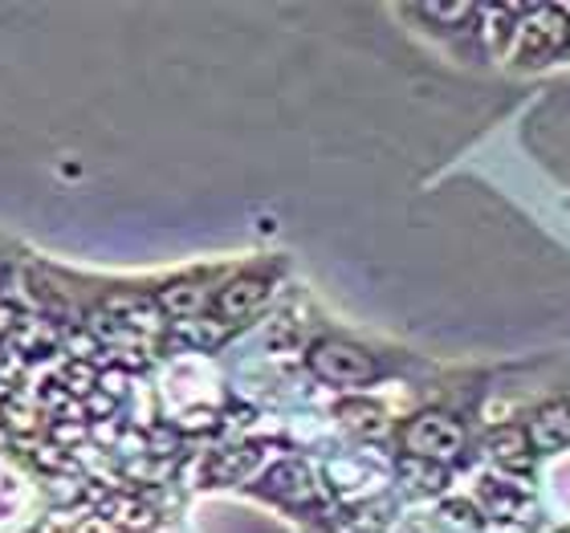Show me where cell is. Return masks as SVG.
Segmentation results:
<instances>
[{"mask_svg": "<svg viewBox=\"0 0 570 533\" xmlns=\"http://www.w3.org/2000/svg\"><path fill=\"white\" fill-rule=\"evenodd\" d=\"M525 21L518 24V41H513V61L518 66H547L570 46V17L567 9L554 4H534L522 12Z\"/></svg>", "mask_w": 570, "mask_h": 533, "instance_id": "obj_1", "label": "cell"}, {"mask_svg": "<svg viewBox=\"0 0 570 533\" xmlns=\"http://www.w3.org/2000/svg\"><path fill=\"white\" fill-rule=\"evenodd\" d=\"M309 371L322 383H338V387H363L380 375V363L371 351L346 343V338H322L309 346Z\"/></svg>", "mask_w": 570, "mask_h": 533, "instance_id": "obj_2", "label": "cell"}, {"mask_svg": "<svg viewBox=\"0 0 570 533\" xmlns=\"http://www.w3.org/2000/svg\"><path fill=\"white\" fill-rule=\"evenodd\" d=\"M464 448V427L444 412H420L404 424V452L424 461H456Z\"/></svg>", "mask_w": 570, "mask_h": 533, "instance_id": "obj_3", "label": "cell"}, {"mask_svg": "<svg viewBox=\"0 0 570 533\" xmlns=\"http://www.w3.org/2000/svg\"><path fill=\"white\" fill-rule=\"evenodd\" d=\"M262 493H269L274 501L289 505V510H306L318 501V488H314V476L302 461H282L277 468H269L262 481Z\"/></svg>", "mask_w": 570, "mask_h": 533, "instance_id": "obj_4", "label": "cell"}, {"mask_svg": "<svg viewBox=\"0 0 570 533\" xmlns=\"http://www.w3.org/2000/svg\"><path fill=\"white\" fill-rule=\"evenodd\" d=\"M265 297H269V282L265 277H233V282L213 297V309H216V322H245L253 318L257 309L265 306Z\"/></svg>", "mask_w": 570, "mask_h": 533, "instance_id": "obj_5", "label": "cell"}, {"mask_svg": "<svg viewBox=\"0 0 570 533\" xmlns=\"http://www.w3.org/2000/svg\"><path fill=\"white\" fill-rule=\"evenodd\" d=\"M530 448L538 452H554L570 444V399H554L547 407L534 412V424H530Z\"/></svg>", "mask_w": 570, "mask_h": 533, "instance_id": "obj_6", "label": "cell"}, {"mask_svg": "<svg viewBox=\"0 0 570 533\" xmlns=\"http://www.w3.org/2000/svg\"><path fill=\"white\" fill-rule=\"evenodd\" d=\"M98 517H102L110 530H127V533H147L155 525V510L147 501L131 497V493H110V497L102 501Z\"/></svg>", "mask_w": 570, "mask_h": 533, "instance_id": "obj_7", "label": "cell"}, {"mask_svg": "<svg viewBox=\"0 0 570 533\" xmlns=\"http://www.w3.org/2000/svg\"><path fill=\"white\" fill-rule=\"evenodd\" d=\"M489 456H493L501 468H513V473L530 468L534 452H530V436H525V427H498V432L489 436Z\"/></svg>", "mask_w": 570, "mask_h": 533, "instance_id": "obj_8", "label": "cell"}, {"mask_svg": "<svg viewBox=\"0 0 570 533\" xmlns=\"http://www.w3.org/2000/svg\"><path fill=\"white\" fill-rule=\"evenodd\" d=\"M395 473L404 481L407 488H416V493H440V488L449 485V468L436 461H424V456H400L395 461Z\"/></svg>", "mask_w": 570, "mask_h": 533, "instance_id": "obj_9", "label": "cell"}, {"mask_svg": "<svg viewBox=\"0 0 570 533\" xmlns=\"http://www.w3.org/2000/svg\"><path fill=\"white\" fill-rule=\"evenodd\" d=\"M262 452L257 448H228V452H213L208 456V481L213 485H233L240 476H249V468L257 464Z\"/></svg>", "mask_w": 570, "mask_h": 533, "instance_id": "obj_10", "label": "cell"}, {"mask_svg": "<svg viewBox=\"0 0 570 533\" xmlns=\"http://www.w3.org/2000/svg\"><path fill=\"white\" fill-rule=\"evenodd\" d=\"M204 289L196 282H176V285H167V289H159V302L155 306L164 309V314H171V318H196L204 309Z\"/></svg>", "mask_w": 570, "mask_h": 533, "instance_id": "obj_11", "label": "cell"}, {"mask_svg": "<svg viewBox=\"0 0 570 533\" xmlns=\"http://www.w3.org/2000/svg\"><path fill=\"white\" fill-rule=\"evenodd\" d=\"M338 420H343L351 432H358V436H383V432H387V415L367 399L338 403Z\"/></svg>", "mask_w": 570, "mask_h": 533, "instance_id": "obj_12", "label": "cell"}, {"mask_svg": "<svg viewBox=\"0 0 570 533\" xmlns=\"http://www.w3.org/2000/svg\"><path fill=\"white\" fill-rule=\"evenodd\" d=\"M481 497L489 501V510L498 513V517H518V513L530 505V501L518 493V488H510V485H498V481H485L481 485Z\"/></svg>", "mask_w": 570, "mask_h": 533, "instance_id": "obj_13", "label": "cell"}, {"mask_svg": "<svg viewBox=\"0 0 570 533\" xmlns=\"http://www.w3.org/2000/svg\"><path fill=\"white\" fill-rule=\"evenodd\" d=\"M179 338H184V343H196V346H216L220 338H225V322H216V318L179 322Z\"/></svg>", "mask_w": 570, "mask_h": 533, "instance_id": "obj_14", "label": "cell"}, {"mask_svg": "<svg viewBox=\"0 0 570 533\" xmlns=\"http://www.w3.org/2000/svg\"><path fill=\"white\" fill-rule=\"evenodd\" d=\"M58 387L66 395H90L98 387V371L86 367V363H70V367L58 375Z\"/></svg>", "mask_w": 570, "mask_h": 533, "instance_id": "obj_15", "label": "cell"}, {"mask_svg": "<svg viewBox=\"0 0 570 533\" xmlns=\"http://www.w3.org/2000/svg\"><path fill=\"white\" fill-rule=\"evenodd\" d=\"M142 452L147 456H176L179 452V427H151L147 436H142Z\"/></svg>", "mask_w": 570, "mask_h": 533, "instance_id": "obj_16", "label": "cell"}, {"mask_svg": "<svg viewBox=\"0 0 570 533\" xmlns=\"http://www.w3.org/2000/svg\"><path fill=\"white\" fill-rule=\"evenodd\" d=\"M420 12H424L428 21H440V24H464L476 17L473 4H424Z\"/></svg>", "mask_w": 570, "mask_h": 533, "instance_id": "obj_17", "label": "cell"}, {"mask_svg": "<svg viewBox=\"0 0 570 533\" xmlns=\"http://www.w3.org/2000/svg\"><path fill=\"white\" fill-rule=\"evenodd\" d=\"M440 513H444V522L456 525V530H464V533H476L481 525H485L481 522V513H476L473 505H464V501H449Z\"/></svg>", "mask_w": 570, "mask_h": 533, "instance_id": "obj_18", "label": "cell"}, {"mask_svg": "<svg viewBox=\"0 0 570 533\" xmlns=\"http://www.w3.org/2000/svg\"><path fill=\"white\" fill-rule=\"evenodd\" d=\"M122 383H127V371H122V367H110V371H102V375H98V392L110 395V399H119V395L127 392Z\"/></svg>", "mask_w": 570, "mask_h": 533, "instance_id": "obj_19", "label": "cell"}, {"mask_svg": "<svg viewBox=\"0 0 570 533\" xmlns=\"http://www.w3.org/2000/svg\"><path fill=\"white\" fill-rule=\"evenodd\" d=\"M179 427H184V432H208V427H216V412H208V407H196V412H184V420H179Z\"/></svg>", "mask_w": 570, "mask_h": 533, "instance_id": "obj_20", "label": "cell"}, {"mask_svg": "<svg viewBox=\"0 0 570 533\" xmlns=\"http://www.w3.org/2000/svg\"><path fill=\"white\" fill-rule=\"evenodd\" d=\"M17 326H21V314H17V306L0 302V343H4V338H12V334H17Z\"/></svg>", "mask_w": 570, "mask_h": 533, "instance_id": "obj_21", "label": "cell"}, {"mask_svg": "<svg viewBox=\"0 0 570 533\" xmlns=\"http://www.w3.org/2000/svg\"><path fill=\"white\" fill-rule=\"evenodd\" d=\"M115 403H119V399H110V395H102V392L95 387V392H90V399H86V407H90V412H95L98 420H102V415L115 412Z\"/></svg>", "mask_w": 570, "mask_h": 533, "instance_id": "obj_22", "label": "cell"}, {"mask_svg": "<svg viewBox=\"0 0 570 533\" xmlns=\"http://www.w3.org/2000/svg\"><path fill=\"white\" fill-rule=\"evenodd\" d=\"M567 17H570V9H567Z\"/></svg>", "mask_w": 570, "mask_h": 533, "instance_id": "obj_23", "label": "cell"}]
</instances>
